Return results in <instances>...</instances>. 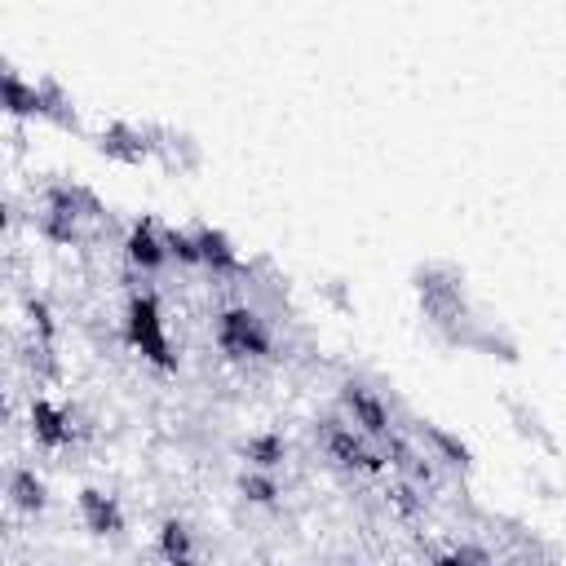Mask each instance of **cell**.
<instances>
[{"mask_svg":"<svg viewBox=\"0 0 566 566\" xmlns=\"http://www.w3.org/2000/svg\"><path fill=\"white\" fill-rule=\"evenodd\" d=\"M340 407H345V420H349L363 438H371V442H380V438H389V433L398 429V420H394L389 402L380 398V389H371V385L358 380V376L340 380Z\"/></svg>","mask_w":566,"mask_h":566,"instance_id":"cell-5","label":"cell"},{"mask_svg":"<svg viewBox=\"0 0 566 566\" xmlns=\"http://www.w3.org/2000/svg\"><path fill=\"white\" fill-rule=\"evenodd\" d=\"M411 283H416V296H420V310H424L429 327L447 345H473V336H478L482 323L469 310V292H464L460 270L455 265H442V261H424V265H416Z\"/></svg>","mask_w":566,"mask_h":566,"instance_id":"cell-1","label":"cell"},{"mask_svg":"<svg viewBox=\"0 0 566 566\" xmlns=\"http://www.w3.org/2000/svg\"><path fill=\"white\" fill-rule=\"evenodd\" d=\"M318 442L327 451V460L336 469H349V473H385V455L371 438H363L345 416H327L318 420Z\"/></svg>","mask_w":566,"mask_h":566,"instance_id":"cell-3","label":"cell"},{"mask_svg":"<svg viewBox=\"0 0 566 566\" xmlns=\"http://www.w3.org/2000/svg\"><path fill=\"white\" fill-rule=\"evenodd\" d=\"M509 411H513V420H517V429H522V433H535V438H539V442H544V447H548V451H553V447H557V442H553V438H548V433H544V424H539V420H535V411H526V407H522V402H517V398H509Z\"/></svg>","mask_w":566,"mask_h":566,"instance_id":"cell-25","label":"cell"},{"mask_svg":"<svg viewBox=\"0 0 566 566\" xmlns=\"http://www.w3.org/2000/svg\"><path fill=\"white\" fill-rule=\"evenodd\" d=\"M190 230H195V243H199V261H203L212 274H239V270H243L239 248L230 243L226 230H217V226H208V221H199V226H190Z\"/></svg>","mask_w":566,"mask_h":566,"instance_id":"cell-12","label":"cell"},{"mask_svg":"<svg viewBox=\"0 0 566 566\" xmlns=\"http://www.w3.org/2000/svg\"><path fill=\"white\" fill-rule=\"evenodd\" d=\"M212 336H217L221 354H230V358H265L274 345L270 323L252 305H226L212 323Z\"/></svg>","mask_w":566,"mask_h":566,"instance_id":"cell-4","label":"cell"},{"mask_svg":"<svg viewBox=\"0 0 566 566\" xmlns=\"http://www.w3.org/2000/svg\"><path fill=\"white\" fill-rule=\"evenodd\" d=\"M164 248H168V261H181V265H203V261H199V243H195V230H181V226H164Z\"/></svg>","mask_w":566,"mask_h":566,"instance_id":"cell-23","label":"cell"},{"mask_svg":"<svg viewBox=\"0 0 566 566\" xmlns=\"http://www.w3.org/2000/svg\"><path fill=\"white\" fill-rule=\"evenodd\" d=\"M124 256L133 270L142 274H155L164 261H168V248H164V226L155 217H137L124 234Z\"/></svg>","mask_w":566,"mask_h":566,"instance_id":"cell-8","label":"cell"},{"mask_svg":"<svg viewBox=\"0 0 566 566\" xmlns=\"http://www.w3.org/2000/svg\"><path fill=\"white\" fill-rule=\"evenodd\" d=\"M75 504H80V517H84V526H88L93 535H119V531H124V509H119L115 495H106V491H97V486H84V491L75 495Z\"/></svg>","mask_w":566,"mask_h":566,"instance_id":"cell-13","label":"cell"},{"mask_svg":"<svg viewBox=\"0 0 566 566\" xmlns=\"http://www.w3.org/2000/svg\"><path fill=\"white\" fill-rule=\"evenodd\" d=\"M380 447V455H385V464L402 478V482H411V486H420V491H429V486H438V460L398 424L389 438H380L376 442Z\"/></svg>","mask_w":566,"mask_h":566,"instance_id":"cell-6","label":"cell"},{"mask_svg":"<svg viewBox=\"0 0 566 566\" xmlns=\"http://www.w3.org/2000/svg\"><path fill=\"white\" fill-rule=\"evenodd\" d=\"M0 88H4V106L13 115H40V88H35V80H27L13 66H4L0 71Z\"/></svg>","mask_w":566,"mask_h":566,"instance_id":"cell-18","label":"cell"},{"mask_svg":"<svg viewBox=\"0 0 566 566\" xmlns=\"http://www.w3.org/2000/svg\"><path fill=\"white\" fill-rule=\"evenodd\" d=\"M40 234L53 239V243H80V239H84V221L62 217V212H44V208H40Z\"/></svg>","mask_w":566,"mask_h":566,"instance_id":"cell-22","label":"cell"},{"mask_svg":"<svg viewBox=\"0 0 566 566\" xmlns=\"http://www.w3.org/2000/svg\"><path fill=\"white\" fill-rule=\"evenodd\" d=\"M433 460H442V464H451V469H469L473 464V451H469V442L460 438V433H451V429H442V424H433V420H407L402 424Z\"/></svg>","mask_w":566,"mask_h":566,"instance_id":"cell-9","label":"cell"},{"mask_svg":"<svg viewBox=\"0 0 566 566\" xmlns=\"http://www.w3.org/2000/svg\"><path fill=\"white\" fill-rule=\"evenodd\" d=\"M429 562H433V566H495V557H491L482 544H473V539H460V544L433 548V553H429Z\"/></svg>","mask_w":566,"mask_h":566,"instance_id":"cell-19","label":"cell"},{"mask_svg":"<svg viewBox=\"0 0 566 566\" xmlns=\"http://www.w3.org/2000/svg\"><path fill=\"white\" fill-rule=\"evenodd\" d=\"M124 327H128L133 349H137L146 363H155V367H164V371H172V367H177V354H172V345H168V336H164L159 301H155L150 292H133V296H128Z\"/></svg>","mask_w":566,"mask_h":566,"instance_id":"cell-2","label":"cell"},{"mask_svg":"<svg viewBox=\"0 0 566 566\" xmlns=\"http://www.w3.org/2000/svg\"><path fill=\"white\" fill-rule=\"evenodd\" d=\"M9 500H13V509H22V513H44L49 486H44V478H40L31 464H13V469H9Z\"/></svg>","mask_w":566,"mask_h":566,"instance_id":"cell-16","label":"cell"},{"mask_svg":"<svg viewBox=\"0 0 566 566\" xmlns=\"http://www.w3.org/2000/svg\"><path fill=\"white\" fill-rule=\"evenodd\" d=\"M239 455H243V464H248V469H265V473H274V469L287 460V438H283V433H274V429L252 433V438H243V442H239Z\"/></svg>","mask_w":566,"mask_h":566,"instance_id":"cell-15","label":"cell"},{"mask_svg":"<svg viewBox=\"0 0 566 566\" xmlns=\"http://www.w3.org/2000/svg\"><path fill=\"white\" fill-rule=\"evenodd\" d=\"M31 433H35V442H40V447L62 451V447L71 442V433H75L71 411H66V407H57V402H49V398H31Z\"/></svg>","mask_w":566,"mask_h":566,"instance_id":"cell-11","label":"cell"},{"mask_svg":"<svg viewBox=\"0 0 566 566\" xmlns=\"http://www.w3.org/2000/svg\"><path fill=\"white\" fill-rule=\"evenodd\" d=\"M239 495L243 500H252V504H274L283 491H279V478L274 473H265V469H239Z\"/></svg>","mask_w":566,"mask_h":566,"instance_id":"cell-20","label":"cell"},{"mask_svg":"<svg viewBox=\"0 0 566 566\" xmlns=\"http://www.w3.org/2000/svg\"><path fill=\"white\" fill-rule=\"evenodd\" d=\"M146 137H150V155H155L164 168L181 172V168H195V164H199V142H195L190 133H181V128H172V124H146Z\"/></svg>","mask_w":566,"mask_h":566,"instance_id":"cell-10","label":"cell"},{"mask_svg":"<svg viewBox=\"0 0 566 566\" xmlns=\"http://www.w3.org/2000/svg\"><path fill=\"white\" fill-rule=\"evenodd\" d=\"M389 509L394 513H402V517H420L424 513V495H420V486H411V482H389Z\"/></svg>","mask_w":566,"mask_h":566,"instance_id":"cell-24","label":"cell"},{"mask_svg":"<svg viewBox=\"0 0 566 566\" xmlns=\"http://www.w3.org/2000/svg\"><path fill=\"white\" fill-rule=\"evenodd\" d=\"M35 88H40V119H49V124H57V128H66V133H80L75 97H71L53 75H40Z\"/></svg>","mask_w":566,"mask_h":566,"instance_id":"cell-14","label":"cell"},{"mask_svg":"<svg viewBox=\"0 0 566 566\" xmlns=\"http://www.w3.org/2000/svg\"><path fill=\"white\" fill-rule=\"evenodd\" d=\"M159 557L164 566H195V531L181 517L159 522Z\"/></svg>","mask_w":566,"mask_h":566,"instance_id":"cell-17","label":"cell"},{"mask_svg":"<svg viewBox=\"0 0 566 566\" xmlns=\"http://www.w3.org/2000/svg\"><path fill=\"white\" fill-rule=\"evenodd\" d=\"M93 146L115 159V164H142V159H155L150 155V137H146V124H133V119H111L93 133Z\"/></svg>","mask_w":566,"mask_h":566,"instance_id":"cell-7","label":"cell"},{"mask_svg":"<svg viewBox=\"0 0 566 566\" xmlns=\"http://www.w3.org/2000/svg\"><path fill=\"white\" fill-rule=\"evenodd\" d=\"M22 310H27V327H31V340H40V345H53V340H57V323H53V310H49V301L31 292V296L22 301Z\"/></svg>","mask_w":566,"mask_h":566,"instance_id":"cell-21","label":"cell"}]
</instances>
